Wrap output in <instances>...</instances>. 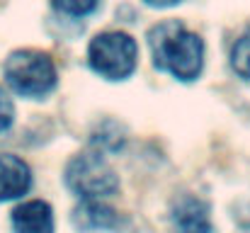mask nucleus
Instances as JSON below:
<instances>
[{"mask_svg":"<svg viewBox=\"0 0 250 233\" xmlns=\"http://www.w3.org/2000/svg\"><path fill=\"white\" fill-rule=\"evenodd\" d=\"M148 46L153 56V66L175 80L192 83L204 71L207 46L204 39L189 32L182 22L166 20L148 29Z\"/></svg>","mask_w":250,"mask_h":233,"instance_id":"f257e3e1","label":"nucleus"},{"mask_svg":"<svg viewBox=\"0 0 250 233\" xmlns=\"http://www.w3.org/2000/svg\"><path fill=\"white\" fill-rule=\"evenodd\" d=\"M2 78L12 92L29 100H42L56 87L59 71H56L54 59L46 51L17 49L5 59Z\"/></svg>","mask_w":250,"mask_h":233,"instance_id":"f03ea898","label":"nucleus"},{"mask_svg":"<svg viewBox=\"0 0 250 233\" xmlns=\"http://www.w3.org/2000/svg\"><path fill=\"white\" fill-rule=\"evenodd\" d=\"M87 64L104 80H126L139 66V44L126 32L95 34L87 46Z\"/></svg>","mask_w":250,"mask_h":233,"instance_id":"7ed1b4c3","label":"nucleus"},{"mask_svg":"<svg viewBox=\"0 0 250 233\" xmlns=\"http://www.w3.org/2000/svg\"><path fill=\"white\" fill-rule=\"evenodd\" d=\"M66 185L81 199H107L119 190V175L102 153L73 155L66 165Z\"/></svg>","mask_w":250,"mask_h":233,"instance_id":"20e7f679","label":"nucleus"},{"mask_svg":"<svg viewBox=\"0 0 250 233\" xmlns=\"http://www.w3.org/2000/svg\"><path fill=\"white\" fill-rule=\"evenodd\" d=\"M172 224L177 233H211V209L202 197L182 194L172 204Z\"/></svg>","mask_w":250,"mask_h":233,"instance_id":"39448f33","label":"nucleus"},{"mask_svg":"<svg viewBox=\"0 0 250 233\" xmlns=\"http://www.w3.org/2000/svg\"><path fill=\"white\" fill-rule=\"evenodd\" d=\"M32 187L29 165L12 153H0V202L20 199Z\"/></svg>","mask_w":250,"mask_h":233,"instance_id":"423d86ee","label":"nucleus"},{"mask_svg":"<svg viewBox=\"0 0 250 233\" xmlns=\"http://www.w3.org/2000/svg\"><path fill=\"white\" fill-rule=\"evenodd\" d=\"M73 226L83 233L92 231H112L119 226V214L104 199H81L71 216Z\"/></svg>","mask_w":250,"mask_h":233,"instance_id":"0eeeda50","label":"nucleus"},{"mask_svg":"<svg viewBox=\"0 0 250 233\" xmlns=\"http://www.w3.org/2000/svg\"><path fill=\"white\" fill-rule=\"evenodd\" d=\"M15 233H54V212L44 199H29L12 212Z\"/></svg>","mask_w":250,"mask_h":233,"instance_id":"6e6552de","label":"nucleus"},{"mask_svg":"<svg viewBox=\"0 0 250 233\" xmlns=\"http://www.w3.org/2000/svg\"><path fill=\"white\" fill-rule=\"evenodd\" d=\"M231 68L250 83V27L236 39L231 49Z\"/></svg>","mask_w":250,"mask_h":233,"instance_id":"1a4fd4ad","label":"nucleus"},{"mask_svg":"<svg viewBox=\"0 0 250 233\" xmlns=\"http://www.w3.org/2000/svg\"><path fill=\"white\" fill-rule=\"evenodd\" d=\"M100 2L102 0H51L56 12H61L66 17H87L100 7Z\"/></svg>","mask_w":250,"mask_h":233,"instance_id":"9d476101","label":"nucleus"},{"mask_svg":"<svg viewBox=\"0 0 250 233\" xmlns=\"http://www.w3.org/2000/svg\"><path fill=\"white\" fill-rule=\"evenodd\" d=\"M15 122V105H12V97L7 95V90L0 85V134L7 131Z\"/></svg>","mask_w":250,"mask_h":233,"instance_id":"9b49d317","label":"nucleus"},{"mask_svg":"<svg viewBox=\"0 0 250 233\" xmlns=\"http://www.w3.org/2000/svg\"><path fill=\"white\" fill-rule=\"evenodd\" d=\"M144 2L151 5V7H172V5H180L185 0H144Z\"/></svg>","mask_w":250,"mask_h":233,"instance_id":"f8f14e48","label":"nucleus"}]
</instances>
